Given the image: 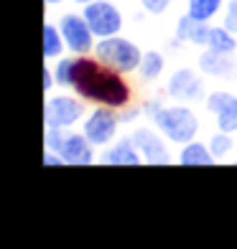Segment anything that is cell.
I'll return each mask as SVG.
<instances>
[{
    "instance_id": "6da1fadb",
    "label": "cell",
    "mask_w": 237,
    "mask_h": 249,
    "mask_svg": "<svg viewBox=\"0 0 237 249\" xmlns=\"http://www.w3.org/2000/svg\"><path fill=\"white\" fill-rule=\"evenodd\" d=\"M72 89L84 102H92L97 107L122 109L133 102V87L128 84L125 74L87 53H74Z\"/></svg>"
},
{
    "instance_id": "484cf974",
    "label": "cell",
    "mask_w": 237,
    "mask_h": 249,
    "mask_svg": "<svg viewBox=\"0 0 237 249\" xmlns=\"http://www.w3.org/2000/svg\"><path fill=\"white\" fill-rule=\"evenodd\" d=\"M43 163H46V165H66L64 158H61L59 153H54V150H46V153H43Z\"/></svg>"
},
{
    "instance_id": "2e32d148",
    "label": "cell",
    "mask_w": 237,
    "mask_h": 249,
    "mask_svg": "<svg viewBox=\"0 0 237 249\" xmlns=\"http://www.w3.org/2000/svg\"><path fill=\"white\" fill-rule=\"evenodd\" d=\"M237 33H232L230 28H219V26H212V31H209V38H207V46L204 49H209V51H219V53H235V49H237Z\"/></svg>"
},
{
    "instance_id": "44dd1931",
    "label": "cell",
    "mask_w": 237,
    "mask_h": 249,
    "mask_svg": "<svg viewBox=\"0 0 237 249\" xmlns=\"http://www.w3.org/2000/svg\"><path fill=\"white\" fill-rule=\"evenodd\" d=\"M232 148H235V142H232V132L219 130V132H214V135H212V140H209V150H212V155L217 158V160H222V158L227 155Z\"/></svg>"
},
{
    "instance_id": "9a60e30c",
    "label": "cell",
    "mask_w": 237,
    "mask_h": 249,
    "mask_svg": "<svg viewBox=\"0 0 237 249\" xmlns=\"http://www.w3.org/2000/svg\"><path fill=\"white\" fill-rule=\"evenodd\" d=\"M217 158L212 155L209 150V142H197L191 140L186 145H181V150H178V163L181 165H212Z\"/></svg>"
},
{
    "instance_id": "d4e9b609",
    "label": "cell",
    "mask_w": 237,
    "mask_h": 249,
    "mask_svg": "<svg viewBox=\"0 0 237 249\" xmlns=\"http://www.w3.org/2000/svg\"><path fill=\"white\" fill-rule=\"evenodd\" d=\"M140 112H143V107H130V105L122 107V109H120V122H133L135 117L140 115Z\"/></svg>"
},
{
    "instance_id": "5b68a950",
    "label": "cell",
    "mask_w": 237,
    "mask_h": 249,
    "mask_svg": "<svg viewBox=\"0 0 237 249\" xmlns=\"http://www.w3.org/2000/svg\"><path fill=\"white\" fill-rule=\"evenodd\" d=\"M82 16L87 18V23H89V28H92V33L97 38L118 36L120 28H122V16L110 0H92V3H87Z\"/></svg>"
},
{
    "instance_id": "8992f818",
    "label": "cell",
    "mask_w": 237,
    "mask_h": 249,
    "mask_svg": "<svg viewBox=\"0 0 237 249\" xmlns=\"http://www.w3.org/2000/svg\"><path fill=\"white\" fill-rule=\"evenodd\" d=\"M84 107H82V97H69V94H56L46 99L43 107V122L46 127H72L82 120Z\"/></svg>"
},
{
    "instance_id": "7c38bea8",
    "label": "cell",
    "mask_w": 237,
    "mask_h": 249,
    "mask_svg": "<svg viewBox=\"0 0 237 249\" xmlns=\"http://www.w3.org/2000/svg\"><path fill=\"white\" fill-rule=\"evenodd\" d=\"M199 69L207 76H217V79H235L237 76V64L232 61L230 53H219V51H209L199 56Z\"/></svg>"
},
{
    "instance_id": "8fae6325",
    "label": "cell",
    "mask_w": 237,
    "mask_h": 249,
    "mask_svg": "<svg viewBox=\"0 0 237 249\" xmlns=\"http://www.w3.org/2000/svg\"><path fill=\"white\" fill-rule=\"evenodd\" d=\"M168 94L178 102H194L204 97V82L194 69H178L168 79Z\"/></svg>"
},
{
    "instance_id": "9c48e42d",
    "label": "cell",
    "mask_w": 237,
    "mask_h": 249,
    "mask_svg": "<svg viewBox=\"0 0 237 249\" xmlns=\"http://www.w3.org/2000/svg\"><path fill=\"white\" fill-rule=\"evenodd\" d=\"M54 153H59L66 165H92L95 163V145L87 140L84 132H69L66 130L59 150H54Z\"/></svg>"
},
{
    "instance_id": "52a82bcc",
    "label": "cell",
    "mask_w": 237,
    "mask_h": 249,
    "mask_svg": "<svg viewBox=\"0 0 237 249\" xmlns=\"http://www.w3.org/2000/svg\"><path fill=\"white\" fill-rule=\"evenodd\" d=\"M59 31H61V36H64L66 49H69L72 53H89V51H95L97 36L92 33V28H89L84 16L66 13L59 20Z\"/></svg>"
},
{
    "instance_id": "30bf717a",
    "label": "cell",
    "mask_w": 237,
    "mask_h": 249,
    "mask_svg": "<svg viewBox=\"0 0 237 249\" xmlns=\"http://www.w3.org/2000/svg\"><path fill=\"white\" fill-rule=\"evenodd\" d=\"M207 109L224 132H237V97L230 92H212L207 97Z\"/></svg>"
},
{
    "instance_id": "83f0119b",
    "label": "cell",
    "mask_w": 237,
    "mask_h": 249,
    "mask_svg": "<svg viewBox=\"0 0 237 249\" xmlns=\"http://www.w3.org/2000/svg\"><path fill=\"white\" fill-rule=\"evenodd\" d=\"M56 3H61V0H46V5H56Z\"/></svg>"
},
{
    "instance_id": "3957f363",
    "label": "cell",
    "mask_w": 237,
    "mask_h": 249,
    "mask_svg": "<svg viewBox=\"0 0 237 249\" xmlns=\"http://www.w3.org/2000/svg\"><path fill=\"white\" fill-rule=\"evenodd\" d=\"M95 56L99 61H105L107 66H112V69L122 71V74L138 71L140 61H143L140 49L135 46L130 38H122L120 33H118V36H107V38H97Z\"/></svg>"
},
{
    "instance_id": "603a6c76",
    "label": "cell",
    "mask_w": 237,
    "mask_h": 249,
    "mask_svg": "<svg viewBox=\"0 0 237 249\" xmlns=\"http://www.w3.org/2000/svg\"><path fill=\"white\" fill-rule=\"evenodd\" d=\"M171 3H174V0H140V5L148 10V13H153V16L166 13V10L171 8Z\"/></svg>"
},
{
    "instance_id": "ac0fdd59",
    "label": "cell",
    "mask_w": 237,
    "mask_h": 249,
    "mask_svg": "<svg viewBox=\"0 0 237 249\" xmlns=\"http://www.w3.org/2000/svg\"><path fill=\"white\" fill-rule=\"evenodd\" d=\"M163 64L166 61H163V56L158 53V51H145L138 74L145 79V82H153V79H158V76L163 74Z\"/></svg>"
},
{
    "instance_id": "4316f807",
    "label": "cell",
    "mask_w": 237,
    "mask_h": 249,
    "mask_svg": "<svg viewBox=\"0 0 237 249\" xmlns=\"http://www.w3.org/2000/svg\"><path fill=\"white\" fill-rule=\"evenodd\" d=\"M74 3H79V5H87V3H92V0H74Z\"/></svg>"
},
{
    "instance_id": "7402d4cb",
    "label": "cell",
    "mask_w": 237,
    "mask_h": 249,
    "mask_svg": "<svg viewBox=\"0 0 237 249\" xmlns=\"http://www.w3.org/2000/svg\"><path fill=\"white\" fill-rule=\"evenodd\" d=\"M64 135H66V127H46V132H43V145H46V150H59Z\"/></svg>"
},
{
    "instance_id": "4fadbf2b",
    "label": "cell",
    "mask_w": 237,
    "mask_h": 249,
    "mask_svg": "<svg viewBox=\"0 0 237 249\" xmlns=\"http://www.w3.org/2000/svg\"><path fill=\"white\" fill-rule=\"evenodd\" d=\"M209 31L212 26L207 20H197L191 18L189 13L178 18L176 23V41H186V43H194V46H207V38H209Z\"/></svg>"
},
{
    "instance_id": "cb8c5ba5",
    "label": "cell",
    "mask_w": 237,
    "mask_h": 249,
    "mask_svg": "<svg viewBox=\"0 0 237 249\" xmlns=\"http://www.w3.org/2000/svg\"><path fill=\"white\" fill-rule=\"evenodd\" d=\"M224 28H230L232 33H237V0H232L227 8V16H224Z\"/></svg>"
},
{
    "instance_id": "e0dca14e",
    "label": "cell",
    "mask_w": 237,
    "mask_h": 249,
    "mask_svg": "<svg viewBox=\"0 0 237 249\" xmlns=\"http://www.w3.org/2000/svg\"><path fill=\"white\" fill-rule=\"evenodd\" d=\"M66 49V43H64V36H61V31L46 23L43 26V56L51 61V59H59L61 51Z\"/></svg>"
},
{
    "instance_id": "5bb4252c",
    "label": "cell",
    "mask_w": 237,
    "mask_h": 249,
    "mask_svg": "<svg viewBox=\"0 0 237 249\" xmlns=\"http://www.w3.org/2000/svg\"><path fill=\"white\" fill-rule=\"evenodd\" d=\"M102 160L110 163V165H140L143 155H140L138 148H135L133 138H128V140H118L112 148H107Z\"/></svg>"
},
{
    "instance_id": "277c9868",
    "label": "cell",
    "mask_w": 237,
    "mask_h": 249,
    "mask_svg": "<svg viewBox=\"0 0 237 249\" xmlns=\"http://www.w3.org/2000/svg\"><path fill=\"white\" fill-rule=\"evenodd\" d=\"M118 124H120V115H115L112 107H97L84 117L82 132L87 135V140L95 145V148H105L115 140L118 135Z\"/></svg>"
},
{
    "instance_id": "ba28073f",
    "label": "cell",
    "mask_w": 237,
    "mask_h": 249,
    "mask_svg": "<svg viewBox=\"0 0 237 249\" xmlns=\"http://www.w3.org/2000/svg\"><path fill=\"white\" fill-rule=\"evenodd\" d=\"M130 138L135 142V148L140 150L145 163H151V165H166V163H171V155H168V148H166V142L161 138V132H153L148 127H138V130L130 135Z\"/></svg>"
},
{
    "instance_id": "d6986e66",
    "label": "cell",
    "mask_w": 237,
    "mask_h": 249,
    "mask_svg": "<svg viewBox=\"0 0 237 249\" xmlns=\"http://www.w3.org/2000/svg\"><path fill=\"white\" fill-rule=\"evenodd\" d=\"M219 8H222V0H189L186 13L197 20H207L209 23V20L219 13Z\"/></svg>"
},
{
    "instance_id": "ffe728a7",
    "label": "cell",
    "mask_w": 237,
    "mask_h": 249,
    "mask_svg": "<svg viewBox=\"0 0 237 249\" xmlns=\"http://www.w3.org/2000/svg\"><path fill=\"white\" fill-rule=\"evenodd\" d=\"M54 76L59 87H69L72 89V76H74V56H59V61L54 66Z\"/></svg>"
},
{
    "instance_id": "7a4b0ae2",
    "label": "cell",
    "mask_w": 237,
    "mask_h": 249,
    "mask_svg": "<svg viewBox=\"0 0 237 249\" xmlns=\"http://www.w3.org/2000/svg\"><path fill=\"white\" fill-rule=\"evenodd\" d=\"M143 112L153 120L158 132H161L168 142L186 145L191 140H197L199 120L189 107H161L158 102H148V105L143 107Z\"/></svg>"
}]
</instances>
